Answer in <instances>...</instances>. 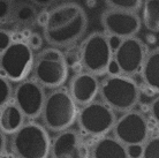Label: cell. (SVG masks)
<instances>
[{
    "mask_svg": "<svg viewBox=\"0 0 159 158\" xmlns=\"http://www.w3.org/2000/svg\"><path fill=\"white\" fill-rule=\"evenodd\" d=\"M88 16L79 4L67 1L50 11L48 21L43 28L44 38L57 49L68 48L85 34Z\"/></svg>",
    "mask_w": 159,
    "mask_h": 158,
    "instance_id": "obj_1",
    "label": "cell"
},
{
    "mask_svg": "<svg viewBox=\"0 0 159 158\" xmlns=\"http://www.w3.org/2000/svg\"><path fill=\"white\" fill-rule=\"evenodd\" d=\"M79 109L68 90L58 88L45 96L42 117L45 126L54 132L68 129L75 123Z\"/></svg>",
    "mask_w": 159,
    "mask_h": 158,
    "instance_id": "obj_2",
    "label": "cell"
},
{
    "mask_svg": "<svg viewBox=\"0 0 159 158\" xmlns=\"http://www.w3.org/2000/svg\"><path fill=\"white\" fill-rule=\"evenodd\" d=\"M34 77L43 88L58 89L68 79L69 68L64 52L57 48L44 49L34 58Z\"/></svg>",
    "mask_w": 159,
    "mask_h": 158,
    "instance_id": "obj_3",
    "label": "cell"
},
{
    "mask_svg": "<svg viewBox=\"0 0 159 158\" xmlns=\"http://www.w3.org/2000/svg\"><path fill=\"white\" fill-rule=\"evenodd\" d=\"M98 94L103 103L112 110L127 112L135 106L139 99L137 83L130 76L107 75L99 83Z\"/></svg>",
    "mask_w": 159,
    "mask_h": 158,
    "instance_id": "obj_4",
    "label": "cell"
},
{
    "mask_svg": "<svg viewBox=\"0 0 159 158\" xmlns=\"http://www.w3.org/2000/svg\"><path fill=\"white\" fill-rule=\"evenodd\" d=\"M13 149L20 158H48L51 149L50 136L38 123H23L14 133Z\"/></svg>",
    "mask_w": 159,
    "mask_h": 158,
    "instance_id": "obj_5",
    "label": "cell"
},
{
    "mask_svg": "<svg viewBox=\"0 0 159 158\" xmlns=\"http://www.w3.org/2000/svg\"><path fill=\"white\" fill-rule=\"evenodd\" d=\"M81 65L84 71L98 76L106 74L108 63L113 58L108 37L105 32H92L83 40L80 46Z\"/></svg>",
    "mask_w": 159,
    "mask_h": 158,
    "instance_id": "obj_6",
    "label": "cell"
},
{
    "mask_svg": "<svg viewBox=\"0 0 159 158\" xmlns=\"http://www.w3.org/2000/svg\"><path fill=\"white\" fill-rule=\"evenodd\" d=\"M34 58V52L25 42L12 43L0 53V74L9 82L27 80L32 72Z\"/></svg>",
    "mask_w": 159,
    "mask_h": 158,
    "instance_id": "obj_7",
    "label": "cell"
},
{
    "mask_svg": "<svg viewBox=\"0 0 159 158\" xmlns=\"http://www.w3.org/2000/svg\"><path fill=\"white\" fill-rule=\"evenodd\" d=\"M80 128L85 134L100 137L107 134L116 123V114L111 107L103 102H91L83 105L77 113Z\"/></svg>",
    "mask_w": 159,
    "mask_h": 158,
    "instance_id": "obj_8",
    "label": "cell"
},
{
    "mask_svg": "<svg viewBox=\"0 0 159 158\" xmlns=\"http://www.w3.org/2000/svg\"><path fill=\"white\" fill-rule=\"evenodd\" d=\"M100 22L106 35L116 36L121 40L136 36L142 26L139 13L111 8H107L102 13Z\"/></svg>",
    "mask_w": 159,
    "mask_h": 158,
    "instance_id": "obj_9",
    "label": "cell"
},
{
    "mask_svg": "<svg viewBox=\"0 0 159 158\" xmlns=\"http://www.w3.org/2000/svg\"><path fill=\"white\" fill-rule=\"evenodd\" d=\"M114 134L123 146L142 144L149 136V125L145 117L137 111L125 112L114 123Z\"/></svg>",
    "mask_w": 159,
    "mask_h": 158,
    "instance_id": "obj_10",
    "label": "cell"
},
{
    "mask_svg": "<svg viewBox=\"0 0 159 158\" xmlns=\"http://www.w3.org/2000/svg\"><path fill=\"white\" fill-rule=\"evenodd\" d=\"M44 88L35 80H23L14 90V103L22 112L24 118L39 117L45 100Z\"/></svg>",
    "mask_w": 159,
    "mask_h": 158,
    "instance_id": "obj_11",
    "label": "cell"
},
{
    "mask_svg": "<svg viewBox=\"0 0 159 158\" xmlns=\"http://www.w3.org/2000/svg\"><path fill=\"white\" fill-rule=\"evenodd\" d=\"M145 55V44L134 36L121 40L119 48L113 53V59L119 65L122 75L131 76L139 72Z\"/></svg>",
    "mask_w": 159,
    "mask_h": 158,
    "instance_id": "obj_12",
    "label": "cell"
},
{
    "mask_svg": "<svg viewBox=\"0 0 159 158\" xmlns=\"http://www.w3.org/2000/svg\"><path fill=\"white\" fill-rule=\"evenodd\" d=\"M52 158H89V150L74 131H62L51 144Z\"/></svg>",
    "mask_w": 159,
    "mask_h": 158,
    "instance_id": "obj_13",
    "label": "cell"
},
{
    "mask_svg": "<svg viewBox=\"0 0 159 158\" xmlns=\"http://www.w3.org/2000/svg\"><path fill=\"white\" fill-rule=\"evenodd\" d=\"M99 91V81L97 76L88 72H80L70 81L69 84V95L76 105H87L95 100Z\"/></svg>",
    "mask_w": 159,
    "mask_h": 158,
    "instance_id": "obj_14",
    "label": "cell"
},
{
    "mask_svg": "<svg viewBox=\"0 0 159 158\" xmlns=\"http://www.w3.org/2000/svg\"><path fill=\"white\" fill-rule=\"evenodd\" d=\"M37 6L28 0H14L9 23L14 29H31L36 26Z\"/></svg>",
    "mask_w": 159,
    "mask_h": 158,
    "instance_id": "obj_15",
    "label": "cell"
},
{
    "mask_svg": "<svg viewBox=\"0 0 159 158\" xmlns=\"http://www.w3.org/2000/svg\"><path fill=\"white\" fill-rule=\"evenodd\" d=\"M141 75L144 84L153 92L159 90V51L156 48L147 52L144 61L141 66Z\"/></svg>",
    "mask_w": 159,
    "mask_h": 158,
    "instance_id": "obj_16",
    "label": "cell"
},
{
    "mask_svg": "<svg viewBox=\"0 0 159 158\" xmlns=\"http://www.w3.org/2000/svg\"><path fill=\"white\" fill-rule=\"evenodd\" d=\"M92 158H128L126 146L114 137H103L92 146Z\"/></svg>",
    "mask_w": 159,
    "mask_h": 158,
    "instance_id": "obj_17",
    "label": "cell"
},
{
    "mask_svg": "<svg viewBox=\"0 0 159 158\" xmlns=\"http://www.w3.org/2000/svg\"><path fill=\"white\" fill-rule=\"evenodd\" d=\"M24 121V117L15 103H7L0 107V132L14 134L20 129Z\"/></svg>",
    "mask_w": 159,
    "mask_h": 158,
    "instance_id": "obj_18",
    "label": "cell"
},
{
    "mask_svg": "<svg viewBox=\"0 0 159 158\" xmlns=\"http://www.w3.org/2000/svg\"><path fill=\"white\" fill-rule=\"evenodd\" d=\"M141 22L150 32L157 34L159 30V0H143Z\"/></svg>",
    "mask_w": 159,
    "mask_h": 158,
    "instance_id": "obj_19",
    "label": "cell"
},
{
    "mask_svg": "<svg viewBox=\"0 0 159 158\" xmlns=\"http://www.w3.org/2000/svg\"><path fill=\"white\" fill-rule=\"evenodd\" d=\"M104 1L107 8L135 13H139V11H141L143 2V0H104Z\"/></svg>",
    "mask_w": 159,
    "mask_h": 158,
    "instance_id": "obj_20",
    "label": "cell"
},
{
    "mask_svg": "<svg viewBox=\"0 0 159 158\" xmlns=\"http://www.w3.org/2000/svg\"><path fill=\"white\" fill-rule=\"evenodd\" d=\"M141 158H159V138L157 136L147 141Z\"/></svg>",
    "mask_w": 159,
    "mask_h": 158,
    "instance_id": "obj_21",
    "label": "cell"
},
{
    "mask_svg": "<svg viewBox=\"0 0 159 158\" xmlns=\"http://www.w3.org/2000/svg\"><path fill=\"white\" fill-rule=\"evenodd\" d=\"M12 98V87L6 77L0 74V107L11 102Z\"/></svg>",
    "mask_w": 159,
    "mask_h": 158,
    "instance_id": "obj_22",
    "label": "cell"
},
{
    "mask_svg": "<svg viewBox=\"0 0 159 158\" xmlns=\"http://www.w3.org/2000/svg\"><path fill=\"white\" fill-rule=\"evenodd\" d=\"M13 2V0H0V26L9 23Z\"/></svg>",
    "mask_w": 159,
    "mask_h": 158,
    "instance_id": "obj_23",
    "label": "cell"
},
{
    "mask_svg": "<svg viewBox=\"0 0 159 158\" xmlns=\"http://www.w3.org/2000/svg\"><path fill=\"white\" fill-rule=\"evenodd\" d=\"M25 43L32 51H37L43 45V37L38 32H31L28 38L25 40Z\"/></svg>",
    "mask_w": 159,
    "mask_h": 158,
    "instance_id": "obj_24",
    "label": "cell"
},
{
    "mask_svg": "<svg viewBox=\"0 0 159 158\" xmlns=\"http://www.w3.org/2000/svg\"><path fill=\"white\" fill-rule=\"evenodd\" d=\"M11 44H12L11 30H6V29L0 28V53L4 52Z\"/></svg>",
    "mask_w": 159,
    "mask_h": 158,
    "instance_id": "obj_25",
    "label": "cell"
},
{
    "mask_svg": "<svg viewBox=\"0 0 159 158\" xmlns=\"http://www.w3.org/2000/svg\"><path fill=\"white\" fill-rule=\"evenodd\" d=\"M126 150H127L128 158H141L143 146L142 144H130L126 146Z\"/></svg>",
    "mask_w": 159,
    "mask_h": 158,
    "instance_id": "obj_26",
    "label": "cell"
},
{
    "mask_svg": "<svg viewBox=\"0 0 159 158\" xmlns=\"http://www.w3.org/2000/svg\"><path fill=\"white\" fill-rule=\"evenodd\" d=\"M48 14H50V11H48V9H43V11L37 13V16H36L37 26H39L42 28L45 27V24L48 23Z\"/></svg>",
    "mask_w": 159,
    "mask_h": 158,
    "instance_id": "obj_27",
    "label": "cell"
},
{
    "mask_svg": "<svg viewBox=\"0 0 159 158\" xmlns=\"http://www.w3.org/2000/svg\"><path fill=\"white\" fill-rule=\"evenodd\" d=\"M106 74H107V75H111V76L120 75V74H121L119 65L116 63V61L113 59V58H112L111 61H110L108 65H107V68H106Z\"/></svg>",
    "mask_w": 159,
    "mask_h": 158,
    "instance_id": "obj_28",
    "label": "cell"
},
{
    "mask_svg": "<svg viewBox=\"0 0 159 158\" xmlns=\"http://www.w3.org/2000/svg\"><path fill=\"white\" fill-rule=\"evenodd\" d=\"M150 111H151V114L153 117V120L156 123L159 120V98L153 99V102L151 103V106H150Z\"/></svg>",
    "mask_w": 159,
    "mask_h": 158,
    "instance_id": "obj_29",
    "label": "cell"
},
{
    "mask_svg": "<svg viewBox=\"0 0 159 158\" xmlns=\"http://www.w3.org/2000/svg\"><path fill=\"white\" fill-rule=\"evenodd\" d=\"M108 37V44H110V48H111L112 52L114 53V51H116V49L119 48L120 43H121V38H119V37H116V36H107Z\"/></svg>",
    "mask_w": 159,
    "mask_h": 158,
    "instance_id": "obj_30",
    "label": "cell"
},
{
    "mask_svg": "<svg viewBox=\"0 0 159 158\" xmlns=\"http://www.w3.org/2000/svg\"><path fill=\"white\" fill-rule=\"evenodd\" d=\"M30 2L35 5V6H39V7H48L56 4L58 0H28Z\"/></svg>",
    "mask_w": 159,
    "mask_h": 158,
    "instance_id": "obj_31",
    "label": "cell"
},
{
    "mask_svg": "<svg viewBox=\"0 0 159 158\" xmlns=\"http://www.w3.org/2000/svg\"><path fill=\"white\" fill-rule=\"evenodd\" d=\"M4 148H5V136L2 135V133L0 132V154L2 152Z\"/></svg>",
    "mask_w": 159,
    "mask_h": 158,
    "instance_id": "obj_32",
    "label": "cell"
},
{
    "mask_svg": "<svg viewBox=\"0 0 159 158\" xmlns=\"http://www.w3.org/2000/svg\"><path fill=\"white\" fill-rule=\"evenodd\" d=\"M0 158H8V156H6V155H1V154H0Z\"/></svg>",
    "mask_w": 159,
    "mask_h": 158,
    "instance_id": "obj_33",
    "label": "cell"
},
{
    "mask_svg": "<svg viewBox=\"0 0 159 158\" xmlns=\"http://www.w3.org/2000/svg\"><path fill=\"white\" fill-rule=\"evenodd\" d=\"M61 1H66L67 2V1H70V0H61Z\"/></svg>",
    "mask_w": 159,
    "mask_h": 158,
    "instance_id": "obj_34",
    "label": "cell"
},
{
    "mask_svg": "<svg viewBox=\"0 0 159 158\" xmlns=\"http://www.w3.org/2000/svg\"><path fill=\"white\" fill-rule=\"evenodd\" d=\"M13 1H14V0H13Z\"/></svg>",
    "mask_w": 159,
    "mask_h": 158,
    "instance_id": "obj_35",
    "label": "cell"
}]
</instances>
